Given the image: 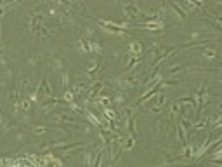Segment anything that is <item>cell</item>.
I'll use <instances>...</instances> for the list:
<instances>
[{"label": "cell", "mask_w": 222, "mask_h": 167, "mask_svg": "<svg viewBox=\"0 0 222 167\" xmlns=\"http://www.w3.org/2000/svg\"><path fill=\"white\" fill-rule=\"evenodd\" d=\"M172 7H173V9H175V10H179V9H177V5H175V4H172ZM181 14H182V16H184V18H186V16H187V14H186V12H181Z\"/></svg>", "instance_id": "cell-1"}]
</instances>
